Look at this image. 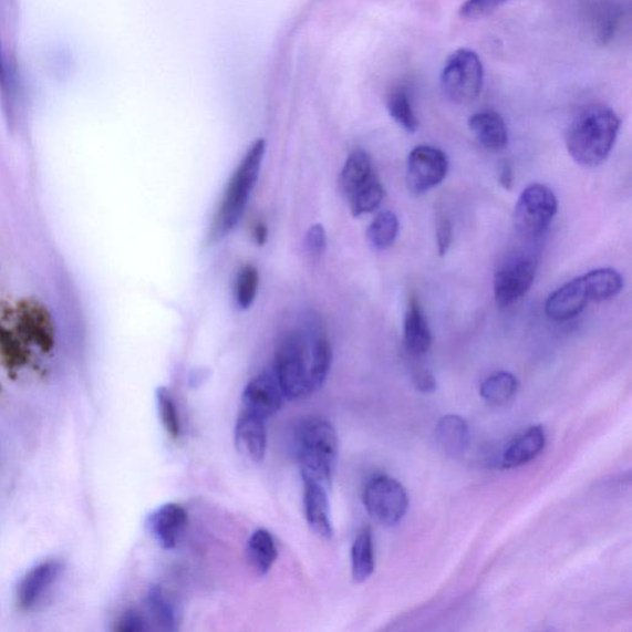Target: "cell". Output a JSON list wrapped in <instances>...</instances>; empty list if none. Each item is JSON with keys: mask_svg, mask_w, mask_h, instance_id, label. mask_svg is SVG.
Segmentation results:
<instances>
[{"mask_svg": "<svg viewBox=\"0 0 632 632\" xmlns=\"http://www.w3.org/2000/svg\"><path fill=\"white\" fill-rule=\"evenodd\" d=\"M156 402L160 423L165 426L167 434L176 441L180 435V422L173 393L166 387L157 388Z\"/></svg>", "mask_w": 632, "mask_h": 632, "instance_id": "cell-28", "label": "cell"}, {"mask_svg": "<svg viewBox=\"0 0 632 632\" xmlns=\"http://www.w3.org/2000/svg\"><path fill=\"white\" fill-rule=\"evenodd\" d=\"M448 159L443 149L422 145L412 149L406 163V185L415 196L437 187L445 179Z\"/></svg>", "mask_w": 632, "mask_h": 632, "instance_id": "cell-9", "label": "cell"}, {"mask_svg": "<svg viewBox=\"0 0 632 632\" xmlns=\"http://www.w3.org/2000/svg\"><path fill=\"white\" fill-rule=\"evenodd\" d=\"M253 238H255V241L257 242V245H259V246H263L266 244L267 239H269V229H267V227L263 222H259V224L255 225Z\"/></svg>", "mask_w": 632, "mask_h": 632, "instance_id": "cell-37", "label": "cell"}, {"mask_svg": "<svg viewBox=\"0 0 632 632\" xmlns=\"http://www.w3.org/2000/svg\"><path fill=\"white\" fill-rule=\"evenodd\" d=\"M559 200L552 189L540 184L528 186L521 191L516 210H514V227L520 238L533 240L549 229Z\"/></svg>", "mask_w": 632, "mask_h": 632, "instance_id": "cell-6", "label": "cell"}, {"mask_svg": "<svg viewBox=\"0 0 632 632\" xmlns=\"http://www.w3.org/2000/svg\"><path fill=\"white\" fill-rule=\"evenodd\" d=\"M265 141H257L246 153L237 170H235L224 198L211 224L210 239L214 242L228 237L244 216L251 193L259 179L265 156Z\"/></svg>", "mask_w": 632, "mask_h": 632, "instance_id": "cell-4", "label": "cell"}, {"mask_svg": "<svg viewBox=\"0 0 632 632\" xmlns=\"http://www.w3.org/2000/svg\"><path fill=\"white\" fill-rule=\"evenodd\" d=\"M147 603L149 612L160 629L166 631L178 630L177 608L165 589L157 586L149 589Z\"/></svg>", "mask_w": 632, "mask_h": 632, "instance_id": "cell-24", "label": "cell"}, {"mask_svg": "<svg viewBox=\"0 0 632 632\" xmlns=\"http://www.w3.org/2000/svg\"><path fill=\"white\" fill-rule=\"evenodd\" d=\"M267 421L263 417L242 411L235 426V443L240 453L253 463L261 464L267 452Z\"/></svg>", "mask_w": 632, "mask_h": 632, "instance_id": "cell-14", "label": "cell"}, {"mask_svg": "<svg viewBox=\"0 0 632 632\" xmlns=\"http://www.w3.org/2000/svg\"><path fill=\"white\" fill-rule=\"evenodd\" d=\"M498 180L503 188L511 190L514 185V169L509 160H503L499 167Z\"/></svg>", "mask_w": 632, "mask_h": 632, "instance_id": "cell-36", "label": "cell"}, {"mask_svg": "<svg viewBox=\"0 0 632 632\" xmlns=\"http://www.w3.org/2000/svg\"><path fill=\"white\" fill-rule=\"evenodd\" d=\"M296 454L303 479L330 488L339 457V436L334 425L310 417L298 427Z\"/></svg>", "mask_w": 632, "mask_h": 632, "instance_id": "cell-3", "label": "cell"}, {"mask_svg": "<svg viewBox=\"0 0 632 632\" xmlns=\"http://www.w3.org/2000/svg\"><path fill=\"white\" fill-rule=\"evenodd\" d=\"M433 335L424 310L416 297L410 299L404 317V345L412 356L419 358L431 350Z\"/></svg>", "mask_w": 632, "mask_h": 632, "instance_id": "cell-16", "label": "cell"}, {"mask_svg": "<svg viewBox=\"0 0 632 632\" xmlns=\"http://www.w3.org/2000/svg\"><path fill=\"white\" fill-rule=\"evenodd\" d=\"M591 302H595L594 292L584 274L557 289L546 301L545 312L551 320L566 321L581 314Z\"/></svg>", "mask_w": 632, "mask_h": 632, "instance_id": "cell-11", "label": "cell"}, {"mask_svg": "<svg viewBox=\"0 0 632 632\" xmlns=\"http://www.w3.org/2000/svg\"><path fill=\"white\" fill-rule=\"evenodd\" d=\"M484 64L474 50L458 49L447 58L441 82L448 101L459 105L475 102L484 87Z\"/></svg>", "mask_w": 632, "mask_h": 632, "instance_id": "cell-5", "label": "cell"}, {"mask_svg": "<svg viewBox=\"0 0 632 632\" xmlns=\"http://www.w3.org/2000/svg\"><path fill=\"white\" fill-rule=\"evenodd\" d=\"M188 514L176 503H167L149 514L147 528L154 539L165 550L177 548L187 529Z\"/></svg>", "mask_w": 632, "mask_h": 632, "instance_id": "cell-13", "label": "cell"}, {"mask_svg": "<svg viewBox=\"0 0 632 632\" xmlns=\"http://www.w3.org/2000/svg\"><path fill=\"white\" fill-rule=\"evenodd\" d=\"M351 564L353 581L363 583L374 571L373 537L370 528L362 529L351 549Z\"/></svg>", "mask_w": 632, "mask_h": 632, "instance_id": "cell-22", "label": "cell"}, {"mask_svg": "<svg viewBox=\"0 0 632 632\" xmlns=\"http://www.w3.org/2000/svg\"><path fill=\"white\" fill-rule=\"evenodd\" d=\"M286 395L274 372H263L252 379L242 394L244 411L269 421L281 411Z\"/></svg>", "mask_w": 632, "mask_h": 632, "instance_id": "cell-12", "label": "cell"}, {"mask_svg": "<svg viewBox=\"0 0 632 632\" xmlns=\"http://www.w3.org/2000/svg\"><path fill=\"white\" fill-rule=\"evenodd\" d=\"M63 572V564L59 560H46L32 567L21 578L17 588V605L21 612L29 613L45 601L53 586L56 584Z\"/></svg>", "mask_w": 632, "mask_h": 632, "instance_id": "cell-10", "label": "cell"}, {"mask_svg": "<svg viewBox=\"0 0 632 632\" xmlns=\"http://www.w3.org/2000/svg\"><path fill=\"white\" fill-rule=\"evenodd\" d=\"M387 108L393 120L398 123L404 131L415 133L419 127V120L413 110L408 93L404 90H394L387 99Z\"/></svg>", "mask_w": 632, "mask_h": 632, "instance_id": "cell-27", "label": "cell"}, {"mask_svg": "<svg viewBox=\"0 0 632 632\" xmlns=\"http://www.w3.org/2000/svg\"><path fill=\"white\" fill-rule=\"evenodd\" d=\"M620 19V9L615 8L614 6L603 7V9L599 10V13L595 18V31L598 41H601L602 44H605L607 41L612 40L619 27Z\"/></svg>", "mask_w": 632, "mask_h": 632, "instance_id": "cell-30", "label": "cell"}, {"mask_svg": "<svg viewBox=\"0 0 632 632\" xmlns=\"http://www.w3.org/2000/svg\"><path fill=\"white\" fill-rule=\"evenodd\" d=\"M546 445V435L541 426H532L516 438L499 460L501 468H516L531 463Z\"/></svg>", "mask_w": 632, "mask_h": 632, "instance_id": "cell-18", "label": "cell"}, {"mask_svg": "<svg viewBox=\"0 0 632 632\" xmlns=\"http://www.w3.org/2000/svg\"><path fill=\"white\" fill-rule=\"evenodd\" d=\"M364 508L383 527H394L405 517L410 497L398 480L388 476L374 477L363 491Z\"/></svg>", "mask_w": 632, "mask_h": 632, "instance_id": "cell-8", "label": "cell"}, {"mask_svg": "<svg viewBox=\"0 0 632 632\" xmlns=\"http://www.w3.org/2000/svg\"><path fill=\"white\" fill-rule=\"evenodd\" d=\"M327 232L323 225L315 224L307 234V248L313 257L323 256L327 251Z\"/></svg>", "mask_w": 632, "mask_h": 632, "instance_id": "cell-33", "label": "cell"}, {"mask_svg": "<svg viewBox=\"0 0 632 632\" xmlns=\"http://www.w3.org/2000/svg\"><path fill=\"white\" fill-rule=\"evenodd\" d=\"M246 555H248V560L257 573L261 576L269 573L278 557L271 532L265 529L256 530L248 542Z\"/></svg>", "mask_w": 632, "mask_h": 632, "instance_id": "cell-20", "label": "cell"}, {"mask_svg": "<svg viewBox=\"0 0 632 632\" xmlns=\"http://www.w3.org/2000/svg\"><path fill=\"white\" fill-rule=\"evenodd\" d=\"M454 228L453 222L446 216L437 218L436 222V242L438 255L445 256L453 244Z\"/></svg>", "mask_w": 632, "mask_h": 632, "instance_id": "cell-32", "label": "cell"}, {"mask_svg": "<svg viewBox=\"0 0 632 632\" xmlns=\"http://www.w3.org/2000/svg\"><path fill=\"white\" fill-rule=\"evenodd\" d=\"M400 232V220L393 211H382L370 225L367 237L376 250H387Z\"/></svg>", "mask_w": 632, "mask_h": 632, "instance_id": "cell-25", "label": "cell"}, {"mask_svg": "<svg viewBox=\"0 0 632 632\" xmlns=\"http://www.w3.org/2000/svg\"><path fill=\"white\" fill-rule=\"evenodd\" d=\"M304 481V511L309 528L312 529L319 538L329 540L334 535L332 522L330 519V507L328 498V488L317 484L314 480L303 479Z\"/></svg>", "mask_w": 632, "mask_h": 632, "instance_id": "cell-15", "label": "cell"}, {"mask_svg": "<svg viewBox=\"0 0 632 632\" xmlns=\"http://www.w3.org/2000/svg\"><path fill=\"white\" fill-rule=\"evenodd\" d=\"M384 188L376 176L371 178L366 185L353 191L349 197L351 213L355 217L376 210L384 198Z\"/></svg>", "mask_w": 632, "mask_h": 632, "instance_id": "cell-26", "label": "cell"}, {"mask_svg": "<svg viewBox=\"0 0 632 632\" xmlns=\"http://www.w3.org/2000/svg\"><path fill=\"white\" fill-rule=\"evenodd\" d=\"M537 271L538 259L533 253H509L498 267L493 284L498 307L505 309L520 301L530 291Z\"/></svg>", "mask_w": 632, "mask_h": 632, "instance_id": "cell-7", "label": "cell"}, {"mask_svg": "<svg viewBox=\"0 0 632 632\" xmlns=\"http://www.w3.org/2000/svg\"><path fill=\"white\" fill-rule=\"evenodd\" d=\"M519 382L509 372L491 374L480 385V395L490 405H505L517 394Z\"/></svg>", "mask_w": 632, "mask_h": 632, "instance_id": "cell-23", "label": "cell"}, {"mask_svg": "<svg viewBox=\"0 0 632 632\" xmlns=\"http://www.w3.org/2000/svg\"><path fill=\"white\" fill-rule=\"evenodd\" d=\"M6 87H7L6 70L2 59V52H0V89L6 91Z\"/></svg>", "mask_w": 632, "mask_h": 632, "instance_id": "cell-38", "label": "cell"}, {"mask_svg": "<svg viewBox=\"0 0 632 632\" xmlns=\"http://www.w3.org/2000/svg\"><path fill=\"white\" fill-rule=\"evenodd\" d=\"M413 380L416 388L423 393H433L437 387L433 373L424 369H416L413 373Z\"/></svg>", "mask_w": 632, "mask_h": 632, "instance_id": "cell-35", "label": "cell"}, {"mask_svg": "<svg viewBox=\"0 0 632 632\" xmlns=\"http://www.w3.org/2000/svg\"><path fill=\"white\" fill-rule=\"evenodd\" d=\"M436 441L447 456H463L469 446L467 423L458 415L444 416L437 424Z\"/></svg>", "mask_w": 632, "mask_h": 632, "instance_id": "cell-19", "label": "cell"}, {"mask_svg": "<svg viewBox=\"0 0 632 632\" xmlns=\"http://www.w3.org/2000/svg\"><path fill=\"white\" fill-rule=\"evenodd\" d=\"M260 276L253 265H246L237 278V301L241 309H249L256 298L257 289H259Z\"/></svg>", "mask_w": 632, "mask_h": 632, "instance_id": "cell-29", "label": "cell"}, {"mask_svg": "<svg viewBox=\"0 0 632 632\" xmlns=\"http://www.w3.org/2000/svg\"><path fill=\"white\" fill-rule=\"evenodd\" d=\"M621 122L613 110L592 105L577 114L566 134V146L578 165H602L615 145Z\"/></svg>", "mask_w": 632, "mask_h": 632, "instance_id": "cell-2", "label": "cell"}, {"mask_svg": "<svg viewBox=\"0 0 632 632\" xmlns=\"http://www.w3.org/2000/svg\"><path fill=\"white\" fill-rule=\"evenodd\" d=\"M331 360L328 336L313 319L304 329L284 335L276 350L273 372L286 400H305L323 387Z\"/></svg>", "mask_w": 632, "mask_h": 632, "instance_id": "cell-1", "label": "cell"}, {"mask_svg": "<svg viewBox=\"0 0 632 632\" xmlns=\"http://www.w3.org/2000/svg\"><path fill=\"white\" fill-rule=\"evenodd\" d=\"M374 177L372 160L363 149H355L346 159L341 173V187L345 195L350 197L363 185Z\"/></svg>", "mask_w": 632, "mask_h": 632, "instance_id": "cell-21", "label": "cell"}, {"mask_svg": "<svg viewBox=\"0 0 632 632\" xmlns=\"http://www.w3.org/2000/svg\"><path fill=\"white\" fill-rule=\"evenodd\" d=\"M468 126L478 143L490 152H500L507 147L509 142L508 127L499 113L495 111L478 112L469 117Z\"/></svg>", "mask_w": 632, "mask_h": 632, "instance_id": "cell-17", "label": "cell"}, {"mask_svg": "<svg viewBox=\"0 0 632 632\" xmlns=\"http://www.w3.org/2000/svg\"><path fill=\"white\" fill-rule=\"evenodd\" d=\"M145 630H147L146 621L135 610H127L115 623V631L120 632H142Z\"/></svg>", "mask_w": 632, "mask_h": 632, "instance_id": "cell-34", "label": "cell"}, {"mask_svg": "<svg viewBox=\"0 0 632 632\" xmlns=\"http://www.w3.org/2000/svg\"><path fill=\"white\" fill-rule=\"evenodd\" d=\"M508 2L509 0H466L459 8V17L467 20L485 18Z\"/></svg>", "mask_w": 632, "mask_h": 632, "instance_id": "cell-31", "label": "cell"}]
</instances>
